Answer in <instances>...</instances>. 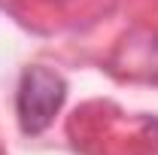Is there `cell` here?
I'll return each instance as SVG.
<instances>
[{
  "label": "cell",
  "mask_w": 158,
  "mask_h": 155,
  "mask_svg": "<svg viewBox=\"0 0 158 155\" xmlns=\"http://www.w3.org/2000/svg\"><path fill=\"white\" fill-rule=\"evenodd\" d=\"M67 97V82L49 70V67H27L19 79V94H15V113L19 125L27 137L43 134L52 119L58 116L61 103Z\"/></svg>",
  "instance_id": "obj_1"
}]
</instances>
